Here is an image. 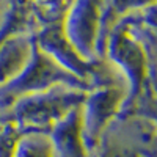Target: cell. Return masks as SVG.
<instances>
[{"label":"cell","mask_w":157,"mask_h":157,"mask_svg":"<svg viewBox=\"0 0 157 157\" xmlns=\"http://www.w3.org/2000/svg\"><path fill=\"white\" fill-rule=\"evenodd\" d=\"M88 90L57 85L46 91L27 94L5 110L8 124L24 132H49L74 109L80 107Z\"/></svg>","instance_id":"obj_1"},{"label":"cell","mask_w":157,"mask_h":157,"mask_svg":"<svg viewBox=\"0 0 157 157\" xmlns=\"http://www.w3.org/2000/svg\"><path fill=\"white\" fill-rule=\"evenodd\" d=\"M57 85L90 90L85 82L61 68L39 47H35L25 68L11 82L0 86V110L5 112L21 98L46 91Z\"/></svg>","instance_id":"obj_2"},{"label":"cell","mask_w":157,"mask_h":157,"mask_svg":"<svg viewBox=\"0 0 157 157\" xmlns=\"http://www.w3.org/2000/svg\"><path fill=\"white\" fill-rule=\"evenodd\" d=\"M126 88L113 83H101L94 90H88L86 98L80 105V121L82 134L90 152H93L99 145L107 127L113 123V118L126 104Z\"/></svg>","instance_id":"obj_3"},{"label":"cell","mask_w":157,"mask_h":157,"mask_svg":"<svg viewBox=\"0 0 157 157\" xmlns=\"http://www.w3.org/2000/svg\"><path fill=\"white\" fill-rule=\"evenodd\" d=\"M99 6L96 0H75L66 22V39L80 57L91 60L99 32Z\"/></svg>","instance_id":"obj_4"},{"label":"cell","mask_w":157,"mask_h":157,"mask_svg":"<svg viewBox=\"0 0 157 157\" xmlns=\"http://www.w3.org/2000/svg\"><path fill=\"white\" fill-rule=\"evenodd\" d=\"M110 58L123 72L124 78H127V88L130 93L135 94L146 77V60L140 46L127 33H116L112 38Z\"/></svg>","instance_id":"obj_5"},{"label":"cell","mask_w":157,"mask_h":157,"mask_svg":"<svg viewBox=\"0 0 157 157\" xmlns=\"http://www.w3.org/2000/svg\"><path fill=\"white\" fill-rule=\"evenodd\" d=\"M47 134L52 157H93L82 134L80 107L68 113Z\"/></svg>","instance_id":"obj_6"},{"label":"cell","mask_w":157,"mask_h":157,"mask_svg":"<svg viewBox=\"0 0 157 157\" xmlns=\"http://www.w3.org/2000/svg\"><path fill=\"white\" fill-rule=\"evenodd\" d=\"M32 44L24 38H14L0 47V86L11 82L29 63L33 54Z\"/></svg>","instance_id":"obj_7"},{"label":"cell","mask_w":157,"mask_h":157,"mask_svg":"<svg viewBox=\"0 0 157 157\" xmlns=\"http://www.w3.org/2000/svg\"><path fill=\"white\" fill-rule=\"evenodd\" d=\"M13 157H52L47 132H22L14 146Z\"/></svg>","instance_id":"obj_8"},{"label":"cell","mask_w":157,"mask_h":157,"mask_svg":"<svg viewBox=\"0 0 157 157\" xmlns=\"http://www.w3.org/2000/svg\"><path fill=\"white\" fill-rule=\"evenodd\" d=\"M98 152V157H140V154L130 146V145H123L120 141H105L101 140L99 145L94 148L91 154Z\"/></svg>","instance_id":"obj_9"},{"label":"cell","mask_w":157,"mask_h":157,"mask_svg":"<svg viewBox=\"0 0 157 157\" xmlns=\"http://www.w3.org/2000/svg\"><path fill=\"white\" fill-rule=\"evenodd\" d=\"M38 2V5L41 6L46 13H55V11H58V10H61V8H64V0H36Z\"/></svg>","instance_id":"obj_10"},{"label":"cell","mask_w":157,"mask_h":157,"mask_svg":"<svg viewBox=\"0 0 157 157\" xmlns=\"http://www.w3.org/2000/svg\"><path fill=\"white\" fill-rule=\"evenodd\" d=\"M151 105H149V120H151V124L155 127V130H157V101H152V102H149Z\"/></svg>","instance_id":"obj_11"}]
</instances>
